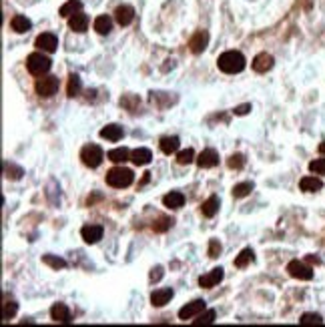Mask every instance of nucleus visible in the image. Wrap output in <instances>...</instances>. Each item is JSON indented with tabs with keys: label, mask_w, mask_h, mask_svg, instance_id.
<instances>
[{
	"label": "nucleus",
	"mask_w": 325,
	"mask_h": 327,
	"mask_svg": "<svg viewBox=\"0 0 325 327\" xmlns=\"http://www.w3.org/2000/svg\"><path fill=\"white\" fill-rule=\"evenodd\" d=\"M219 68L227 74H235V72H241L245 68V57L239 52V50H227L219 57L217 61Z\"/></svg>",
	"instance_id": "nucleus-1"
},
{
	"label": "nucleus",
	"mask_w": 325,
	"mask_h": 327,
	"mask_svg": "<svg viewBox=\"0 0 325 327\" xmlns=\"http://www.w3.org/2000/svg\"><path fill=\"white\" fill-rule=\"evenodd\" d=\"M134 181V175L130 169H125V167H115L106 173V183L115 189H125V187H130Z\"/></svg>",
	"instance_id": "nucleus-2"
},
{
	"label": "nucleus",
	"mask_w": 325,
	"mask_h": 327,
	"mask_svg": "<svg viewBox=\"0 0 325 327\" xmlns=\"http://www.w3.org/2000/svg\"><path fill=\"white\" fill-rule=\"evenodd\" d=\"M50 66H52V61H50L46 54H42V52H33V54L26 59V68H29V72L34 74V76L46 74V72L50 70Z\"/></svg>",
	"instance_id": "nucleus-3"
},
{
	"label": "nucleus",
	"mask_w": 325,
	"mask_h": 327,
	"mask_svg": "<svg viewBox=\"0 0 325 327\" xmlns=\"http://www.w3.org/2000/svg\"><path fill=\"white\" fill-rule=\"evenodd\" d=\"M80 159H83V163L87 165V167L97 169L98 165L102 163V159H104V153H102V149L98 145H87L80 151Z\"/></svg>",
	"instance_id": "nucleus-4"
},
{
	"label": "nucleus",
	"mask_w": 325,
	"mask_h": 327,
	"mask_svg": "<svg viewBox=\"0 0 325 327\" xmlns=\"http://www.w3.org/2000/svg\"><path fill=\"white\" fill-rule=\"evenodd\" d=\"M59 87H61V83H59L57 76H42V78L36 80L34 89H36V93L40 97H52V95H57Z\"/></svg>",
	"instance_id": "nucleus-5"
},
{
	"label": "nucleus",
	"mask_w": 325,
	"mask_h": 327,
	"mask_svg": "<svg viewBox=\"0 0 325 327\" xmlns=\"http://www.w3.org/2000/svg\"><path fill=\"white\" fill-rule=\"evenodd\" d=\"M287 271H289V275H291V277L301 279V281H309V279H313V269L303 261H291L289 265H287Z\"/></svg>",
	"instance_id": "nucleus-6"
},
{
	"label": "nucleus",
	"mask_w": 325,
	"mask_h": 327,
	"mask_svg": "<svg viewBox=\"0 0 325 327\" xmlns=\"http://www.w3.org/2000/svg\"><path fill=\"white\" fill-rule=\"evenodd\" d=\"M34 46H36L38 50H42V52H55L57 46H59V38L52 33H42L36 36Z\"/></svg>",
	"instance_id": "nucleus-7"
},
{
	"label": "nucleus",
	"mask_w": 325,
	"mask_h": 327,
	"mask_svg": "<svg viewBox=\"0 0 325 327\" xmlns=\"http://www.w3.org/2000/svg\"><path fill=\"white\" fill-rule=\"evenodd\" d=\"M205 301L203 299H195V301H191V303H187L185 307H181V311H179V319H183V321H187V319H193L197 317L201 311H205Z\"/></svg>",
	"instance_id": "nucleus-8"
},
{
	"label": "nucleus",
	"mask_w": 325,
	"mask_h": 327,
	"mask_svg": "<svg viewBox=\"0 0 325 327\" xmlns=\"http://www.w3.org/2000/svg\"><path fill=\"white\" fill-rule=\"evenodd\" d=\"M223 277H225V271H223L221 267H215L213 271H209V273H205V275L199 277V285L205 287V289H211V287H215Z\"/></svg>",
	"instance_id": "nucleus-9"
},
{
	"label": "nucleus",
	"mask_w": 325,
	"mask_h": 327,
	"mask_svg": "<svg viewBox=\"0 0 325 327\" xmlns=\"http://www.w3.org/2000/svg\"><path fill=\"white\" fill-rule=\"evenodd\" d=\"M207 44H209V34L207 31H199L191 36V40H189V48H191V52H195V54H201L205 48H207Z\"/></svg>",
	"instance_id": "nucleus-10"
},
{
	"label": "nucleus",
	"mask_w": 325,
	"mask_h": 327,
	"mask_svg": "<svg viewBox=\"0 0 325 327\" xmlns=\"http://www.w3.org/2000/svg\"><path fill=\"white\" fill-rule=\"evenodd\" d=\"M197 165L201 169H213L219 165V155L213 151V149H205L199 157H197Z\"/></svg>",
	"instance_id": "nucleus-11"
},
{
	"label": "nucleus",
	"mask_w": 325,
	"mask_h": 327,
	"mask_svg": "<svg viewBox=\"0 0 325 327\" xmlns=\"http://www.w3.org/2000/svg\"><path fill=\"white\" fill-rule=\"evenodd\" d=\"M102 233H104V229H102L100 225H87V227L80 229V235H83L85 243H89V245L98 243V241L102 239Z\"/></svg>",
	"instance_id": "nucleus-12"
},
{
	"label": "nucleus",
	"mask_w": 325,
	"mask_h": 327,
	"mask_svg": "<svg viewBox=\"0 0 325 327\" xmlns=\"http://www.w3.org/2000/svg\"><path fill=\"white\" fill-rule=\"evenodd\" d=\"M50 317H52V321H57V323H70V309L66 307L65 303H55L52 305V309H50Z\"/></svg>",
	"instance_id": "nucleus-13"
},
{
	"label": "nucleus",
	"mask_w": 325,
	"mask_h": 327,
	"mask_svg": "<svg viewBox=\"0 0 325 327\" xmlns=\"http://www.w3.org/2000/svg\"><path fill=\"white\" fill-rule=\"evenodd\" d=\"M251 66H253L255 72H267V70L273 68V57L267 54V52H261V54H257V57L253 59Z\"/></svg>",
	"instance_id": "nucleus-14"
},
{
	"label": "nucleus",
	"mask_w": 325,
	"mask_h": 327,
	"mask_svg": "<svg viewBox=\"0 0 325 327\" xmlns=\"http://www.w3.org/2000/svg\"><path fill=\"white\" fill-rule=\"evenodd\" d=\"M68 26H70V31H74V33H85V31L89 29V16L83 14V12H76V14H72V16L68 18Z\"/></svg>",
	"instance_id": "nucleus-15"
},
{
	"label": "nucleus",
	"mask_w": 325,
	"mask_h": 327,
	"mask_svg": "<svg viewBox=\"0 0 325 327\" xmlns=\"http://www.w3.org/2000/svg\"><path fill=\"white\" fill-rule=\"evenodd\" d=\"M173 295H175V291L169 289V287H165V289H155L153 295H151V303H153L155 307H163V305H167V303L173 299Z\"/></svg>",
	"instance_id": "nucleus-16"
},
{
	"label": "nucleus",
	"mask_w": 325,
	"mask_h": 327,
	"mask_svg": "<svg viewBox=\"0 0 325 327\" xmlns=\"http://www.w3.org/2000/svg\"><path fill=\"white\" fill-rule=\"evenodd\" d=\"M132 18H134V10H132V6H119L117 10H115V20L121 24V26H127L132 22Z\"/></svg>",
	"instance_id": "nucleus-17"
},
{
	"label": "nucleus",
	"mask_w": 325,
	"mask_h": 327,
	"mask_svg": "<svg viewBox=\"0 0 325 327\" xmlns=\"http://www.w3.org/2000/svg\"><path fill=\"white\" fill-rule=\"evenodd\" d=\"M299 189L305 191V193H315V191L323 189V181L317 179V177H303L299 181Z\"/></svg>",
	"instance_id": "nucleus-18"
},
{
	"label": "nucleus",
	"mask_w": 325,
	"mask_h": 327,
	"mask_svg": "<svg viewBox=\"0 0 325 327\" xmlns=\"http://www.w3.org/2000/svg\"><path fill=\"white\" fill-rule=\"evenodd\" d=\"M163 203L169 209H181L185 205V195L181 191H171V193H167V195L163 197Z\"/></svg>",
	"instance_id": "nucleus-19"
},
{
	"label": "nucleus",
	"mask_w": 325,
	"mask_h": 327,
	"mask_svg": "<svg viewBox=\"0 0 325 327\" xmlns=\"http://www.w3.org/2000/svg\"><path fill=\"white\" fill-rule=\"evenodd\" d=\"M123 134H125V132H123V127H119V125H106L104 129H100V137L106 139V141H113V143L121 141Z\"/></svg>",
	"instance_id": "nucleus-20"
},
{
	"label": "nucleus",
	"mask_w": 325,
	"mask_h": 327,
	"mask_svg": "<svg viewBox=\"0 0 325 327\" xmlns=\"http://www.w3.org/2000/svg\"><path fill=\"white\" fill-rule=\"evenodd\" d=\"M10 26H12V31L18 34L26 33V31H31V26H33V22L26 18V16H22V14H16V16H12V20H10Z\"/></svg>",
	"instance_id": "nucleus-21"
},
{
	"label": "nucleus",
	"mask_w": 325,
	"mask_h": 327,
	"mask_svg": "<svg viewBox=\"0 0 325 327\" xmlns=\"http://www.w3.org/2000/svg\"><path fill=\"white\" fill-rule=\"evenodd\" d=\"M151 159H153V153H151L149 149H134V151L130 153V161L134 165H139V167L149 165L151 163Z\"/></svg>",
	"instance_id": "nucleus-22"
},
{
	"label": "nucleus",
	"mask_w": 325,
	"mask_h": 327,
	"mask_svg": "<svg viewBox=\"0 0 325 327\" xmlns=\"http://www.w3.org/2000/svg\"><path fill=\"white\" fill-rule=\"evenodd\" d=\"M201 213L205 217H215L219 213V199L217 197H209L203 205H201Z\"/></svg>",
	"instance_id": "nucleus-23"
},
{
	"label": "nucleus",
	"mask_w": 325,
	"mask_h": 327,
	"mask_svg": "<svg viewBox=\"0 0 325 327\" xmlns=\"http://www.w3.org/2000/svg\"><path fill=\"white\" fill-rule=\"evenodd\" d=\"M179 137H163L161 143H159V147H161V151L165 155H171V153H177V149H179Z\"/></svg>",
	"instance_id": "nucleus-24"
},
{
	"label": "nucleus",
	"mask_w": 325,
	"mask_h": 327,
	"mask_svg": "<svg viewBox=\"0 0 325 327\" xmlns=\"http://www.w3.org/2000/svg\"><path fill=\"white\" fill-rule=\"evenodd\" d=\"M80 8H83V2L80 0H68L65 2L63 6H61V16H65V18H70L72 14H76V12H80Z\"/></svg>",
	"instance_id": "nucleus-25"
},
{
	"label": "nucleus",
	"mask_w": 325,
	"mask_h": 327,
	"mask_svg": "<svg viewBox=\"0 0 325 327\" xmlns=\"http://www.w3.org/2000/svg\"><path fill=\"white\" fill-rule=\"evenodd\" d=\"M111 29H113V18H111V16H106V14L97 16V20H95V31H97L98 34H109Z\"/></svg>",
	"instance_id": "nucleus-26"
},
{
	"label": "nucleus",
	"mask_w": 325,
	"mask_h": 327,
	"mask_svg": "<svg viewBox=\"0 0 325 327\" xmlns=\"http://www.w3.org/2000/svg\"><path fill=\"white\" fill-rule=\"evenodd\" d=\"M130 159V153L129 149H125V147H121V149H113L111 153H109V161H113V163H127Z\"/></svg>",
	"instance_id": "nucleus-27"
},
{
	"label": "nucleus",
	"mask_w": 325,
	"mask_h": 327,
	"mask_svg": "<svg viewBox=\"0 0 325 327\" xmlns=\"http://www.w3.org/2000/svg\"><path fill=\"white\" fill-rule=\"evenodd\" d=\"M215 317H217L215 309H207V311H201V313L197 315V319L193 321V325H211V323L215 321Z\"/></svg>",
	"instance_id": "nucleus-28"
},
{
	"label": "nucleus",
	"mask_w": 325,
	"mask_h": 327,
	"mask_svg": "<svg viewBox=\"0 0 325 327\" xmlns=\"http://www.w3.org/2000/svg\"><path fill=\"white\" fill-rule=\"evenodd\" d=\"M255 259V255H253V251L251 249H243L237 257H235V267H239V269H243V267H247L249 263H253Z\"/></svg>",
	"instance_id": "nucleus-29"
},
{
	"label": "nucleus",
	"mask_w": 325,
	"mask_h": 327,
	"mask_svg": "<svg viewBox=\"0 0 325 327\" xmlns=\"http://www.w3.org/2000/svg\"><path fill=\"white\" fill-rule=\"evenodd\" d=\"M251 191H253V183H239V185L233 187V197L243 199V197L251 195Z\"/></svg>",
	"instance_id": "nucleus-30"
},
{
	"label": "nucleus",
	"mask_w": 325,
	"mask_h": 327,
	"mask_svg": "<svg viewBox=\"0 0 325 327\" xmlns=\"http://www.w3.org/2000/svg\"><path fill=\"white\" fill-rule=\"evenodd\" d=\"M301 325H321L323 323V317L319 313H303L301 319H299Z\"/></svg>",
	"instance_id": "nucleus-31"
},
{
	"label": "nucleus",
	"mask_w": 325,
	"mask_h": 327,
	"mask_svg": "<svg viewBox=\"0 0 325 327\" xmlns=\"http://www.w3.org/2000/svg\"><path fill=\"white\" fill-rule=\"evenodd\" d=\"M68 97H76L80 93V78L76 74H70L68 76V89H66Z\"/></svg>",
	"instance_id": "nucleus-32"
},
{
	"label": "nucleus",
	"mask_w": 325,
	"mask_h": 327,
	"mask_svg": "<svg viewBox=\"0 0 325 327\" xmlns=\"http://www.w3.org/2000/svg\"><path fill=\"white\" fill-rule=\"evenodd\" d=\"M193 161H197L193 149H185V151H179V153H177V163L179 165H189L193 163Z\"/></svg>",
	"instance_id": "nucleus-33"
},
{
	"label": "nucleus",
	"mask_w": 325,
	"mask_h": 327,
	"mask_svg": "<svg viewBox=\"0 0 325 327\" xmlns=\"http://www.w3.org/2000/svg\"><path fill=\"white\" fill-rule=\"evenodd\" d=\"M227 167H229V169H235V171L243 169V167H245V157H243L241 153H235V155H231V157L227 159Z\"/></svg>",
	"instance_id": "nucleus-34"
},
{
	"label": "nucleus",
	"mask_w": 325,
	"mask_h": 327,
	"mask_svg": "<svg viewBox=\"0 0 325 327\" xmlns=\"http://www.w3.org/2000/svg\"><path fill=\"white\" fill-rule=\"evenodd\" d=\"M4 173H6V177L12 179V181H18V179L24 175L20 167H14V165H8V163H4Z\"/></svg>",
	"instance_id": "nucleus-35"
},
{
	"label": "nucleus",
	"mask_w": 325,
	"mask_h": 327,
	"mask_svg": "<svg viewBox=\"0 0 325 327\" xmlns=\"http://www.w3.org/2000/svg\"><path fill=\"white\" fill-rule=\"evenodd\" d=\"M16 309H18V305H16L14 301H6V303H4V309H2V319H4V321H10V319L14 317V313H16Z\"/></svg>",
	"instance_id": "nucleus-36"
},
{
	"label": "nucleus",
	"mask_w": 325,
	"mask_h": 327,
	"mask_svg": "<svg viewBox=\"0 0 325 327\" xmlns=\"http://www.w3.org/2000/svg\"><path fill=\"white\" fill-rule=\"evenodd\" d=\"M42 263L50 265L52 269H63V267L66 265L65 259H61V257H55V255H44V257H42Z\"/></svg>",
	"instance_id": "nucleus-37"
},
{
	"label": "nucleus",
	"mask_w": 325,
	"mask_h": 327,
	"mask_svg": "<svg viewBox=\"0 0 325 327\" xmlns=\"http://www.w3.org/2000/svg\"><path fill=\"white\" fill-rule=\"evenodd\" d=\"M309 171L315 175H325V159H315L309 163Z\"/></svg>",
	"instance_id": "nucleus-38"
},
{
	"label": "nucleus",
	"mask_w": 325,
	"mask_h": 327,
	"mask_svg": "<svg viewBox=\"0 0 325 327\" xmlns=\"http://www.w3.org/2000/svg\"><path fill=\"white\" fill-rule=\"evenodd\" d=\"M219 253H221V243H219L217 239H211V241H209V257H211V259H217Z\"/></svg>",
	"instance_id": "nucleus-39"
},
{
	"label": "nucleus",
	"mask_w": 325,
	"mask_h": 327,
	"mask_svg": "<svg viewBox=\"0 0 325 327\" xmlns=\"http://www.w3.org/2000/svg\"><path fill=\"white\" fill-rule=\"evenodd\" d=\"M171 225H173V219H167V217H161V219H159V223H155V225H153V229L159 231V233H161V231H167V229H169Z\"/></svg>",
	"instance_id": "nucleus-40"
},
{
	"label": "nucleus",
	"mask_w": 325,
	"mask_h": 327,
	"mask_svg": "<svg viewBox=\"0 0 325 327\" xmlns=\"http://www.w3.org/2000/svg\"><path fill=\"white\" fill-rule=\"evenodd\" d=\"M249 111H251V104L247 102V104H239V106H235V111H233V113H235L237 117H243V115H247Z\"/></svg>",
	"instance_id": "nucleus-41"
},
{
	"label": "nucleus",
	"mask_w": 325,
	"mask_h": 327,
	"mask_svg": "<svg viewBox=\"0 0 325 327\" xmlns=\"http://www.w3.org/2000/svg\"><path fill=\"white\" fill-rule=\"evenodd\" d=\"M163 277V267H155L153 271H151V281H159Z\"/></svg>",
	"instance_id": "nucleus-42"
},
{
	"label": "nucleus",
	"mask_w": 325,
	"mask_h": 327,
	"mask_svg": "<svg viewBox=\"0 0 325 327\" xmlns=\"http://www.w3.org/2000/svg\"><path fill=\"white\" fill-rule=\"evenodd\" d=\"M307 263H319V259L313 257V255H309V257H307Z\"/></svg>",
	"instance_id": "nucleus-43"
},
{
	"label": "nucleus",
	"mask_w": 325,
	"mask_h": 327,
	"mask_svg": "<svg viewBox=\"0 0 325 327\" xmlns=\"http://www.w3.org/2000/svg\"><path fill=\"white\" fill-rule=\"evenodd\" d=\"M319 153H321V155L325 157V141L321 143V145H319Z\"/></svg>",
	"instance_id": "nucleus-44"
}]
</instances>
